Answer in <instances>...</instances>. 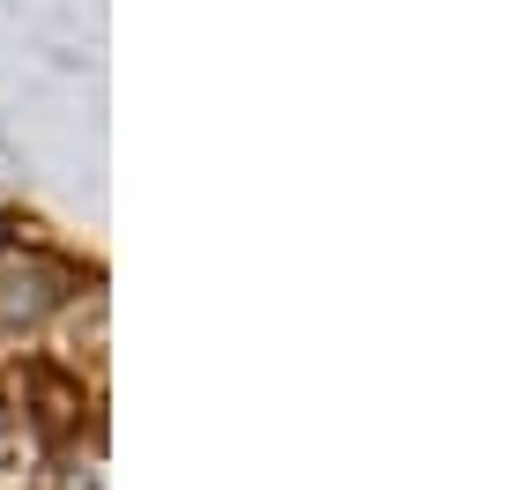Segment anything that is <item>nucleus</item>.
<instances>
[{
	"label": "nucleus",
	"instance_id": "7ed1b4c3",
	"mask_svg": "<svg viewBox=\"0 0 512 490\" xmlns=\"http://www.w3.org/2000/svg\"><path fill=\"white\" fill-rule=\"evenodd\" d=\"M0 245H8V223H0Z\"/></svg>",
	"mask_w": 512,
	"mask_h": 490
},
{
	"label": "nucleus",
	"instance_id": "f257e3e1",
	"mask_svg": "<svg viewBox=\"0 0 512 490\" xmlns=\"http://www.w3.org/2000/svg\"><path fill=\"white\" fill-rule=\"evenodd\" d=\"M30 379H38V394H45V409H38V424H45V439H60V431H67V424H75V387H67V379H60V372H45V364H38V372H30Z\"/></svg>",
	"mask_w": 512,
	"mask_h": 490
},
{
	"label": "nucleus",
	"instance_id": "f03ea898",
	"mask_svg": "<svg viewBox=\"0 0 512 490\" xmlns=\"http://www.w3.org/2000/svg\"><path fill=\"white\" fill-rule=\"evenodd\" d=\"M38 312H45L38 275H23V283H0V320H38Z\"/></svg>",
	"mask_w": 512,
	"mask_h": 490
}]
</instances>
